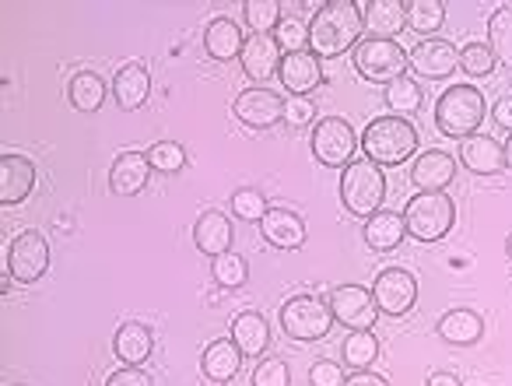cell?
<instances>
[{
	"label": "cell",
	"instance_id": "cell-33",
	"mask_svg": "<svg viewBox=\"0 0 512 386\" xmlns=\"http://www.w3.org/2000/svg\"><path fill=\"white\" fill-rule=\"evenodd\" d=\"M242 22L253 29V36H271L281 22V4L278 0H246Z\"/></svg>",
	"mask_w": 512,
	"mask_h": 386
},
{
	"label": "cell",
	"instance_id": "cell-46",
	"mask_svg": "<svg viewBox=\"0 0 512 386\" xmlns=\"http://www.w3.org/2000/svg\"><path fill=\"white\" fill-rule=\"evenodd\" d=\"M344 386H390V383H386L383 376H376V372L365 369V372H355L351 379H344Z\"/></svg>",
	"mask_w": 512,
	"mask_h": 386
},
{
	"label": "cell",
	"instance_id": "cell-12",
	"mask_svg": "<svg viewBox=\"0 0 512 386\" xmlns=\"http://www.w3.org/2000/svg\"><path fill=\"white\" fill-rule=\"evenodd\" d=\"M235 116H239L246 127L267 130L285 120V99H281L278 92H271L267 85L246 88V92L235 95Z\"/></svg>",
	"mask_w": 512,
	"mask_h": 386
},
{
	"label": "cell",
	"instance_id": "cell-24",
	"mask_svg": "<svg viewBox=\"0 0 512 386\" xmlns=\"http://www.w3.org/2000/svg\"><path fill=\"white\" fill-rule=\"evenodd\" d=\"M239 365H242V351L235 348L232 337L207 344L204 358H200V369H204V376L211 379V383H228V379H235L239 376Z\"/></svg>",
	"mask_w": 512,
	"mask_h": 386
},
{
	"label": "cell",
	"instance_id": "cell-41",
	"mask_svg": "<svg viewBox=\"0 0 512 386\" xmlns=\"http://www.w3.org/2000/svg\"><path fill=\"white\" fill-rule=\"evenodd\" d=\"M253 386H288V365L281 358H264L253 369Z\"/></svg>",
	"mask_w": 512,
	"mask_h": 386
},
{
	"label": "cell",
	"instance_id": "cell-45",
	"mask_svg": "<svg viewBox=\"0 0 512 386\" xmlns=\"http://www.w3.org/2000/svg\"><path fill=\"white\" fill-rule=\"evenodd\" d=\"M491 120L502 130H512V99H498L495 106H491Z\"/></svg>",
	"mask_w": 512,
	"mask_h": 386
},
{
	"label": "cell",
	"instance_id": "cell-34",
	"mask_svg": "<svg viewBox=\"0 0 512 386\" xmlns=\"http://www.w3.org/2000/svg\"><path fill=\"white\" fill-rule=\"evenodd\" d=\"M488 46L495 60L512 67V8H498L488 18Z\"/></svg>",
	"mask_w": 512,
	"mask_h": 386
},
{
	"label": "cell",
	"instance_id": "cell-18",
	"mask_svg": "<svg viewBox=\"0 0 512 386\" xmlns=\"http://www.w3.org/2000/svg\"><path fill=\"white\" fill-rule=\"evenodd\" d=\"M148 179H151V162H148V155H137V151H123L113 162V169H109V186H113V193H120V197L141 193L144 186H148Z\"/></svg>",
	"mask_w": 512,
	"mask_h": 386
},
{
	"label": "cell",
	"instance_id": "cell-44",
	"mask_svg": "<svg viewBox=\"0 0 512 386\" xmlns=\"http://www.w3.org/2000/svg\"><path fill=\"white\" fill-rule=\"evenodd\" d=\"M106 386H155V383H151L148 372H141L137 365H127V369L113 372V376L106 379Z\"/></svg>",
	"mask_w": 512,
	"mask_h": 386
},
{
	"label": "cell",
	"instance_id": "cell-10",
	"mask_svg": "<svg viewBox=\"0 0 512 386\" xmlns=\"http://www.w3.org/2000/svg\"><path fill=\"white\" fill-rule=\"evenodd\" d=\"M372 299H376V309L386 316H407L418 302V281H414L411 271L404 267H386V271L376 274L372 281Z\"/></svg>",
	"mask_w": 512,
	"mask_h": 386
},
{
	"label": "cell",
	"instance_id": "cell-48",
	"mask_svg": "<svg viewBox=\"0 0 512 386\" xmlns=\"http://www.w3.org/2000/svg\"><path fill=\"white\" fill-rule=\"evenodd\" d=\"M505 165L512 169V134H509V141H505Z\"/></svg>",
	"mask_w": 512,
	"mask_h": 386
},
{
	"label": "cell",
	"instance_id": "cell-7",
	"mask_svg": "<svg viewBox=\"0 0 512 386\" xmlns=\"http://www.w3.org/2000/svg\"><path fill=\"white\" fill-rule=\"evenodd\" d=\"M281 327L295 341H323L334 327V313L316 295H295L281 306Z\"/></svg>",
	"mask_w": 512,
	"mask_h": 386
},
{
	"label": "cell",
	"instance_id": "cell-19",
	"mask_svg": "<svg viewBox=\"0 0 512 386\" xmlns=\"http://www.w3.org/2000/svg\"><path fill=\"white\" fill-rule=\"evenodd\" d=\"M260 232H264L267 243L278 246V250H299V246L306 243V225H302V218L285 208L267 211L264 222H260Z\"/></svg>",
	"mask_w": 512,
	"mask_h": 386
},
{
	"label": "cell",
	"instance_id": "cell-17",
	"mask_svg": "<svg viewBox=\"0 0 512 386\" xmlns=\"http://www.w3.org/2000/svg\"><path fill=\"white\" fill-rule=\"evenodd\" d=\"M460 162L477 176H495L505 169V148L488 134H474L460 144Z\"/></svg>",
	"mask_w": 512,
	"mask_h": 386
},
{
	"label": "cell",
	"instance_id": "cell-13",
	"mask_svg": "<svg viewBox=\"0 0 512 386\" xmlns=\"http://www.w3.org/2000/svg\"><path fill=\"white\" fill-rule=\"evenodd\" d=\"M407 67L421 74V78H432V81H442L460 67V50L446 39H421L418 46H411L407 53Z\"/></svg>",
	"mask_w": 512,
	"mask_h": 386
},
{
	"label": "cell",
	"instance_id": "cell-11",
	"mask_svg": "<svg viewBox=\"0 0 512 386\" xmlns=\"http://www.w3.org/2000/svg\"><path fill=\"white\" fill-rule=\"evenodd\" d=\"M330 313H334L337 323H344L348 330H369L376 323V299H372L369 288L362 285H341L330 292L327 299Z\"/></svg>",
	"mask_w": 512,
	"mask_h": 386
},
{
	"label": "cell",
	"instance_id": "cell-5",
	"mask_svg": "<svg viewBox=\"0 0 512 386\" xmlns=\"http://www.w3.org/2000/svg\"><path fill=\"white\" fill-rule=\"evenodd\" d=\"M386 197V179L383 169L369 158L362 162H351L341 176V201L344 208L351 211L355 218H372L379 215V204Z\"/></svg>",
	"mask_w": 512,
	"mask_h": 386
},
{
	"label": "cell",
	"instance_id": "cell-29",
	"mask_svg": "<svg viewBox=\"0 0 512 386\" xmlns=\"http://www.w3.org/2000/svg\"><path fill=\"white\" fill-rule=\"evenodd\" d=\"M151 344H155V337H151V330L141 327V323H123L113 337L116 358L127 362V365H141L144 358L151 355Z\"/></svg>",
	"mask_w": 512,
	"mask_h": 386
},
{
	"label": "cell",
	"instance_id": "cell-25",
	"mask_svg": "<svg viewBox=\"0 0 512 386\" xmlns=\"http://www.w3.org/2000/svg\"><path fill=\"white\" fill-rule=\"evenodd\" d=\"M407 25V8L400 0H372L365 8V29L369 39H393L397 32H404Z\"/></svg>",
	"mask_w": 512,
	"mask_h": 386
},
{
	"label": "cell",
	"instance_id": "cell-47",
	"mask_svg": "<svg viewBox=\"0 0 512 386\" xmlns=\"http://www.w3.org/2000/svg\"><path fill=\"white\" fill-rule=\"evenodd\" d=\"M425 386H463V383L453 376V372H432V376L425 379Z\"/></svg>",
	"mask_w": 512,
	"mask_h": 386
},
{
	"label": "cell",
	"instance_id": "cell-43",
	"mask_svg": "<svg viewBox=\"0 0 512 386\" xmlns=\"http://www.w3.org/2000/svg\"><path fill=\"white\" fill-rule=\"evenodd\" d=\"M309 383L313 386H344V369L337 362H316L309 369Z\"/></svg>",
	"mask_w": 512,
	"mask_h": 386
},
{
	"label": "cell",
	"instance_id": "cell-32",
	"mask_svg": "<svg viewBox=\"0 0 512 386\" xmlns=\"http://www.w3.org/2000/svg\"><path fill=\"white\" fill-rule=\"evenodd\" d=\"M446 22V4L442 0H411L407 4V25L421 36H432V32L442 29Z\"/></svg>",
	"mask_w": 512,
	"mask_h": 386
},
{
	"label": "cell",
	"instance_id": "cell-1",
	"mask_svg": "<svg viewBox=\"0 0 512 386\" xmlns=\"http://www.w3.org/2000/svg\"><path fill=\"white\" fill-rule=\"evenodd\" d=\"M365 15L355 0H330L309 22V50L316 57H341L362 43Z\"/></svg>",
	"mask_w": 512,
	"mask_h": 386
},
{
	"label": "cell",
	"instance_id": "cell-23",
	"mask_svg": "<svg viewBox=\"0 0 512 386\" xmlns=\"http://www.w3.org/2000/svg\"><path fill=\"white\" fill-rule=\"evenodd\" d=\"M435 330H439V337L446 344H456V348H470V344L481 341L484 320L474 313V309H449Z\"/></svg>",
	"mask_w": 512,
	"mask_h": 386
},
{
	"label": "cell",
	"instance_id": "cell-8",
	"mask_svg": "<svg viewBox=\"0 0 512 386\" xmlns=\"http://www.w3.org/2000/svg\"><path fill=\"white\" fill-rule=\"evenodd\" d=\"M355 148H358L355 127H351L344 116H323V120L313 127L316 162L330 165V169H337V165L348 169V165L355 162Z\"/></svg>",
	"mask_w": 512,
	"mask_h": 386
},
{
	"label": "cell",
	"instance_id": "cell-28",
	"mask_svg": "<svg viewBox=\"0 0 512 386\" xmlns=\"http://www.w3.org/2000/svg\"><path fill=\"white\" fill-rule=\"evenodd\" d=\"M404 232H407L404 215H397V211H379V215H372L369 222H365L362 236L376 253H390L404 243Z\"/></svg>",
	"mask_w": 512,
	"mask_h": 386
},
{
	"label": "cell",
	"instance_id": "cell-49",
	"mask_svg": "<svg viewBox=\"0 0 512 386\" xmlns=\"http://www.w3.org/2000/svg\"><path fill=\"white\" fill-rule=\"evenodd\" d=\"M505 250H509V257H512V236H509V239H505Z\"/></svg>",
	"mask_w": 512,
	"mask_h": 386
},
{
	"label": "cell",
	"instance_id": "cell-36",
	"mask_svg": "<svg viewBox=\"0 0 512 386\" xmlns=\"http://www.w3.org/2000/svg\"><path fill=\"white\" fill-rule=\"evenodd\" d=\"M274 43L281 46V53H306L309 50V22H302V18H281L278 29L271 32Z\"/></svg>",
	"mask_w": 512,
	"mask_h": 386
},
{
	"label": "cell",
	"instance_id": "cell-38",
	"mask_svg": "<svg viewBox=\"0 0 512 386\" xmlns=\"http://www.w3.org/2000/svg\"><path fill=\"white\" fill-rule=\"evenodd\" d=\"M460 71L470 78H484V74L495 71V53L488 43H467L460 50Z\"/></svg>",
	"mask_w": 512,
	"mask_h": 386
},
{
	"label": "cell",
	"instance_id": "cell-4",
	"mask_svg": "<svg viewBox=\"0 0 512 386\" xmlns=\"http://www.w3.org/2000/svg\"><path fill=\"white\" fill-rule=\"evenodd\" d=\"M456 222V208L449 201V193L442 190H421L414 193L404 208V225L407 236L421 239V243H439L453 232Z\"/></svg>",
	"mask_w": 512,
	"mask_h": 386
},
{
	"label": "cell",
	"instance_id": "cell-30",
	"mask_svg": "<svg viewBox=\"0 0 512 386\" xmlns=\"http://www.w3.org/2000/svg\"><path fill=\"white\" fill-rule=\"evenodd\" d=\"M67 95H71L74 109L95 113V109L102 106V99H106V81H102L95 71H78L71 78V85H67Z\"/></svg>",
	"mask_w": 512,
	"mask_h": 386
},
{
	"label": "cell",
	"instance_id": "cell-35",
	"mask_svg": "<svg viewBox=\"0 0 512 386\" xmlns=\"http://www.w3.org/2000/svg\"><path fill=\"white\" fill-rule=\"evenodd\" d=\"M383 102L393 109V116H400V113H418V109H421V85L414 78L390 81V85H386Z\"/></svg>",
	"mask_w": 512,
	"mask_h": 386
},
{
	"label": "cell",
	"instance_id": "cell-14",
	"mask_svg": "<svg viewBox=\"0 0 512 386\" xmlns=\"http://www.w3.org/2000/svg\"><path fill=\"white\" fill-rule=\"evenodd\" d=\"M36 186V165L25 155H4L0 158V204L11 208V204H22L25 197Z\"/></svg>",
	"mask_w": 512,
	"mask_h": 386
},
{
	"label": "cell",
	"instance_id": "cell-3",
	"mask_svg": "<svg viewBox=\"0 0 512 386\" xmlns=\"http://www.w3.org/2000/svg\"><path fill=\"white\" fill-rule=\"evenodd\" d=\"M362 148L365 158L376 162L379 169L383 165H404L414 155V148H418V130L404 116H379V120H372L365 127Z\"/></svg>",
	"mask_w": 512,
	"mask_h": 386
},
{
	"label": "cell",
	"instance_id": "cell-27",
	"mask_svg": "<svg viewBox=\"0 0 512 386\" xmlns=\"http://www.w3.org/2000/svg\"><path fill=\"white\" fill-rule=\"evenodd\" d=\"M232 341L246 358H256L271 344V327L260 313H239L232 320Z\"/></svg>",
	"mask_w": 512,
	"mask_h": 386
},
{
	"label": "cell",
	"instance_id": "cell-22",
	"mask_svg": "<svg viewBox=\"0 0 512 386\" xmlns=\"http://www.w3.org/2000/svg\"><path fill=\"white\" fill-rule=\"evenodd\" d=\"M193 243L207 257H221L232 246V222L221 211H204L197 218V225H193Z\"/></svg>",
	"mask_w": 512,
	"mask_h": 386
},
{
	"label": "cell",
	"instance_id": "cell-2",
	"mask_svg": "<svg viewBox=\"0 0 512 386\" xmlns=\"http://www.w3.org/2000/svg\"><path fill=\"white\" fill-rule=\"evenodd\" d=\"M484 113H488V109H484L481 88L453 85L435 102V127H439V134L453 137V141H467V137L477 134Z\"/></svg>",
	"mask_w": 512,
	"mask_h": 386
},
{
	"label": "cell",
	"instance_id": "cell-20",
	"mask_svg": "<svg viewBox=\"0 0 512 386\" xmlns=\"http://www.w3.org/2000/svg\"><path fill=\"white\" fill-rule=\"evenodd\" d=\"M456 176V158L446 151H425L418 162L411 165V183L421 190H446Z\"/></svg>",
	"mask_w": 512,
	"mask_h": 386
},
{
	"label": "cell",
	"instance_id": "cell-31",
	"mask_svg": "<svg viewBox=\"0 0 512 386\" xmlns=\"http://www.w3.org/2000/svg\"><path fill=\"white\" fill-rule=\"evenodd\" d=\"M341 355L355 372H365L379 358L376 334H372V330H351V334L344 337V344H341Z\"/></svg>",
	"mask_w": 512,
	"mask_h": 386
},
{
	"label": "cell",
	"instance_id": "cell-40",
	"mask_svg": "<svg viewBox=\"0 0 512 386\" xmlns=\"http://www.w3.org/2000/svg\"><path fill=\"white\" fill-rule=\"evenodd\" d=\"M148 162L155 172H179L186 165V151L179 148L176 141H158V144H151Z\"/></svg>",
	"mask_w": 512,
	"mask_h": 386
},
{
	"label": "cell",
	"instance_id": "cell-21",
	"mask_svg": "<svg viewBox=\"0 0 512 386\" xmlns=\"http://www.w3.org/2000/svg\"><path fill=\"white\" fill-rule=\"evenodd\" d=\"M151 95V74L141 64H123L113 78V99L120 109H141Z\"/></svg>",
	"mask_w": 512,
	"mask_h": 386
},
{
	"label": "cell",
	"instance_id": "cell-26",
	"mask_svg": "<svg viewBox=\"0 0 512 386\" xmlns=\"http://www.w3.org/2000/svg\"><path fill=\"white\" fill-rule=\"evenodd\" d=\"M242 46H246V39H242L239 22H232V18H214V22L207 25V32H204L207 57L235 60V57H242Z\"/></svg>",
	"mask_w": 512,
	"mask_h": 386
},
{
	"label": "cell",
	"instance_id": "cell-6",
	"mask_svg": "<svg viewBox=\"0 0 512 386\" xmlns=\"http://www.w3.org/2000/svg\"><path fill=\"white\" fill-rule=\"evenodd\" d=\"M407 53L397 39H362L355 46V71L365 81H376V85H390V81L404 78Z\"/></svg>",
	"mask_w": 512,
	"mask_h": 386
},
{
	"label": "cell",
	"instance_id": "cell-37",
	"mask_svg": "<svg viewBox=\"0 0 512 386\" xmlns=\"http://www.w3.org/2000/svg\"><path fill=\"white\" fill-rule=\"evenodd\" d=\"M211 274H214V281H218L221 288H242L249 281V267H246V260L239 257V253H221V257H214V264H211Z\"/></svg>",
	"mask_w": 512,
	"mask_h": 386
},
{
	"label": "cell",
	"instance_id": "cell-9",
	"mask_svg": "<svg viewBox=\"0 0 512 386\" xmlns=\"http://www.w3.org/2000/svg\"><path fill=\"white\" fill-rule=\"evenodd\" d=\"M50 267V239L43 236L39 229H25L11 239V250H8V271L11 278L25 281H39Z\"/></svg>",
	"mask_w": 512,
	"mask_h": 386
},
{
	"label": "cell",
	"instance_id": "cell-15",
	"mask_svg": "<svg viewBox=\"0 0 512 386\" xmlns=\"http://www.w3.org/2000/svg\"><path fill=\"white\" fill-rule=\"evenodd\" d=\"M281 60H285V53L274 43V36H249L246 46H242L239 64H242V71H246V78L264 85L267 78H274V74L281 71Z\"/></svg>",
	"mask_w": 512,
	"mask_h": 386
},
{
	"label": "cell",
	"instance_id": "cell-42",
	"mask_svg": "<svg viewBox=\"0 0 512 386\" xmlns=\"http://www.w3.org/2000/svg\"><path fill=\"white\" fill-rule=\"evenodd\" d=\"M316 109L309 99H302V95H292V99L285 102V123L288 127H306V123H313Z\"/></svg>",
	"mask_w": 512,
	"mask_h": 386
},
{
	"label": "cell",
	"instance_id": "cell-39",
	"mask_svg": "<svg viewBox=\"0 0 512 386\" xmlns=\"http://www.w3.org/2000/svg\"><path fill=\"white\" fill-rule=\"evenodd\" d=\"M232 211H235V218H242V222H264V215L271 208H267V201H264V193L260 190H235L232 193Z\"/></svg>",
	"mask_w": 512,
	"mask_h": 386
},
{
	"label": "cell",
	"instance_id": "cell-16",
	"mask_svg": "<svg viewBox=\"0 0 512 386\" xmlns=\"http://www.w3.org/2000/svg\"><path fill=\"white\" fill-rule=\"evenodd\" d=\"M278 81L292 95H302V99H306V95L313 92V88H320V81H323L320 57H316L313 50H306V53H288V57L281 60Z\"/></svg>",
	"mask_w": 512,
	"mask_h": 386
}]
</instances>
